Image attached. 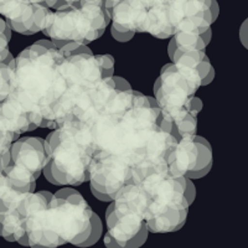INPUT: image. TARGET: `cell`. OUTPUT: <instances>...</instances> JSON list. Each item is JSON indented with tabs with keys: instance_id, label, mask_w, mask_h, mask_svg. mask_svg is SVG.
Wrapping results in <instances>:
<instances>
[{
	"instance_id": "6da1fadb",
	"label": "cell",
	"mask_w": 248,
	"mask_h": 248,
	"mask_svg": "<svg viewBox=\"0 0 248 248\" xmlns=\"http://www.w3.org/2000/svg\"><path fill=\"white\" fill-rule=\"evenodd\" d=\"M160 118L155 98L133 90L118 91L87 124L94 152L119 155L137 167Z\"/></svg>"
},
{
	"instance_id": "7a4b0ae2",
	"label": "cell",
	"mask_w": 248,
	"mask_h": 248,
	"mask_svg": "<svg viewBox=\"0 0 248 248\" xmlns=\"http://www.w3.org/2000/svg\"><path fill=\"white\" fill-rule=\"evenodd\" d=\"M19 206L30 247L78 246L90 236L93 211L78 191L66 199L48 191H34L24 195Z\"/></svg>"
},
{
	"instance_id": "3957f363",
	"label": "cell",
	"mask_w": 248,
	"mask_h": 248,
	"mask_svg": "<svg viewBox=\"0 0 248 248\" xmlns=\"http://www.w3.org/2000/svg\"><path fill=\"white\" fill-rule=\"evenodd\" d=\"M59 48L29 46L15 59L12 94L28 112L37 128H50L52 107L66 90L59 67Z\"/></svg>"
},
{
	"instance_id": "277c9868",
	"label": "cell",
	"mask_w": 248,
	"mask_h": 248,
	"mask_svg": "<svg viewBox=\"0 0 248 248\" xmlns=\"http://www.w3.org/2000/svg\"><path fill=\"white\" fill-rule=\"evenodd\" d=\"M45 150L54 185L77 186L90 180L94 147L87 124L68 121L55 128L46 137Z\"/></svg>"
},
{
	"instance_id": "5b68a950",
	"label": "cell",
	"mask_w": 248,
	"mask_h": 248,
	"mask_svg": "<svg viewBox=\"0 0 248 248\" xmlns=\"http://www.w3.org/2000/svg\"><path fill=\"white\" fill-rule=\"evenodd\" d=\"M138 183L149 195L145 216L149 232L168 233L180 230L190 206L185 196L186 176H175L168 164H161L148 170Z\"/></svg>"
},
{
	"instance_id": "8992f818",
	"label": "cell",
	"mask_w": 248,
	"mask_h": 248,
	"mask_svg": "<svg viewBox=\"0 0 248 248\" xmlns=\"http://www.w3.org/2000/svg\"><path fill=\"white\" fill-rule=\"evenodd\" d=\"M212 0H150L147 32L169 39L176 32L203 34L211 28Z\"/></svg>"
},
{
	"instance_id": "52a82bcc",
	"label": "cell",
	"mask_w": 248,
	"mask_h": 248,
	"mask_svg": "<svg viewBox=\"0 0 248 248\" xmlns=\"http://www.w3.org/2000/svg\"><path fill=\"white\" fill-rule=\"evenodd\" d=\"M110 23V10L103 4L71 5L51 13L44 34L57 48L66 43L87 44L99 39Z\"/></svg>"
},
{
	"instance_id": "ba28073f",
	"label": "cell",
	"mask_w": 248,
	"mask_h": 248,
	"mask_svg": "<svg viewBox=\"0 0 248 248\" xmlns=\"http://www.w3.org/2000/svg\"><path fill=\"white\" fill-rule=\"evenodd\" d=\"M201 82L202 76L198 68L174 62L164 66L154 85L161 118L178 124L191 113L190 101L201 87Z\"/></svg>"
},
{
	"instance_id": "9c48e42d",
	"label": "cell",
	"mask_w": 248,
	"mask_h": 248,
	"mask_svg": "<svg viewBox=\"0 0 248 248\" xmlns=\"http://www.w3.org/2000/svg\"><path fill=\"white\" fill-rule=\"evenodd\" d=\"M149 195L139 183L122 186L106 211L108 233L121 248L132 240L145 222Z\"/></svg>"
},
{
	"instance_id": "30bf717a",
	"label": "cell",
	"mask_w": 248,
	"mask_h": 248,
	"mask_svg": "<svg viewBox=\"0 0 248 248\" xmlns=\"http://www.w3.org/2000/svg\"><path fill=\"white\" fill-rule=\"evenodd\" d=\"M133 164L128 159L105 152H94L90 165L91 186L114 200L122 186L132 183Z\"/></svg>"
},
{
	"instance_id": "8fae6325",
	"label": "cell",
	"mask_w": 248,
	"mask_h": 248,
	"mask_svg": "<svg viewBox=\"0 0 248 248\" xmlns=\"http://www.w3.org/2000/svg\"><path fill=\"white\" fill-rule=\"evenodd\" d=\"M168 168L175 176H185L189 171L211 169V145L205 138L196 134L180 138L168 158Z\"/></svg>"
},
{
	"instance_id": "7c38bea8",
	"label": "cell",
	"mask_w": 248,
	"mask_h": 248,
	"mask_svg": "<svg viewBox=\"0 0 248 248\" xmlns=\"http://www.w3.org/2000/svg\"><path fill=\"white\" fill-rule=\"evenodd\" d=\"M51 13L50 8L30 0H0V14L5 16L12 30L23 35H34L45 30Z\"/></svg>"
},
{
	"instance_id": "4fadbf2b",
	"label": "cell",
	"mask_w": 248,
	"mask_h": 248,
	"mask_svg": "<svg viewBox=\"0 0 248 248\" xmlns=\"http://www.w3.org/2000/svg\"><path fill=\"white\" fill-rule=\"evenodd\" d=\"M47 161L45 139L39 137L16 139L10 148V163L32 175L37 180Z\"/></svg>"
},
{
	"instance_id": "5bb4252c",
	"label": "cell",
	"mask_w": 248,
	"mask_h": 248,
	"mask_svg": "<svg viewBox=\"0 0 248 248\" xmlns=\"http://www.w3.org/2000/svg\"><path fill=\"white\" fill-rule=\"evenodd\" d=\"M150 0H122L110 10L112 26L121 31L147 32Z\"/></svg>"
},
{
	"instance_id": "9a60e30c",
	"label": "cell",
	"mask_w": 248,
	"mask_h": 248,
	"mask_svg": "<svg viewBox=\"0 0 248 248\" xmlns=\"http://www.w3.org/2000/svg\"><path fill=\"white\" fill-rule=\"evenodd\" d=\"M16 139L5 119L0 114V171H3L10 163V148Z\"/></svg>"
},
{
	"instance_id": "2e32d148",
	"label": "cell",
	"mask_w": 248,
	"mask_h": 248,
	"mask_svg": "<svg viewBox=\"0 0 248 248\" xmlns=\"http://www.w3.org/2000/svg\"><path fill=\"white\" fill-rule=\"evenodd\" d=\"M13 72L14 70L10 66L4 62L0 63V102L4 101L12 92Z\"/></svg>"
},
{
	"instance_id": "e0dca14e",
	"label": "cell",
	"mask_w": 248,
	"mask_h": 248,
	"mask_svg": "<svg viewBox=\"0 0 248 248\" xmlns=\"http://www.w3.org/2000/svg\"><path fill=\"white\" fill-rule=\"evenodd\" d=\"M91 233L88 236L87 240L85 242L79 243L78 247H90L93 246L94 243L98 242V240L102 236V230H103V226H102V221L99 218L98 215L96 212H92V217H91Z\"/></svg>"
},
{
	"instance_id": "ac0fdd59",
	"label": "cell",
	"mask_w": 248,
	"mask_h": 248,
	"mask_svg": "<svg viewBox=\"0 0 248 248\" xmlns=\"http://www.w3.org/2000/svg\"><path fill=\"white\" fill-rule=\"evenodd\" d=\"M103 77L114 76V59L112 55H96Z\"/></svg>"
},
{
	"instance_id": "d6986e66",
	"label": "cell",
	"mask_w": 248,
	"mask_h": 248,
	"mask_svg": "<svg viewBox=\"0 0 248 248\" xmlns=\"http://www.w3.org/2000/svg\"><path fill=\"white\" fill-rule=\"evenodd\" d=\"M148 233H149V230H148L147 223L144 222L143 226L140 227V230H139L138 233L133 237L132 240H129L128 242L124 243L123 248H138V247H140V246H143L144 243L147 242Z\"/></svg>"
},
{
	"instance_id": "ffe728a7",
	"label": "cell",
	"mask_w": 248,
	"mask_h": 248,
	"mask_svg": "<svg viewBox=\"0 0 248 248\" xmlns=\"http://www.w3.org/2000/svg\"><path fill=\"white\" fill-rule=\"evenodd\" d=\"M83 4H103V0H57L54 5L55 10L71 5H83ZM105 5V4H103Z\"/></svg>"
},
{
	"instance_id": "44dd1931",
	"label": "cell",
	"mask_w": 248,
	"mask_h": 248,
	"mask_svg": "<svg viewBox=\"0 0 248 248\" xmlns=\"http://www.w3.org/2000/svg\"><path fill=\"white\" fill-rule=\"evenodd\" d=\"M110 34H112L113 39L119 41V43H128L133 39L136 32H133V31H121L114 28V26H112L110 28Z\"/></svg>"
},
{
	"instance_id": "7402d4cb",
	"label": "cell",
	"mask_w": 248,
	"mask_h": 248,
	"mask_svg": "<svg viewBox=\"0 0 248 248\" xmlns=\"http://www.w3.org/2000/svg\"><path fill=\"white\" fill-rule=\"evenodd\" d=\"M9 54H10V51H9V39L6 36L5 31L0 30V63L5 61Z\"/></svg>"
},
{
	"instance_id": "603a6c76",
	"label": "cell",
	"mask_w": 248,
	"mask_h": 248,
	"mask_svg": "<svg viewBox=\"0 0 248 248\" xmlns=\"http://www.w3.org/2000/svg\"><path fill=\"white\" fill-rule=\"evenodd\" d=\"M185 196L187 202H189V205H191V203L195 201V198H196V187H195L194 183H192L190 178H186Z\"/></svg>"
},
{
	"instance_id": "cb8c5ba5",
	"label": "cell",
	"mask_w": 248,
	"mask_h": 248,
	"mask_svg": "<svg viewBox=\"0 0 248 248\" xmlns=\"http://www.w3.org/2000/svg\"><path fill=\"white\" fill-rule=\"evenodd\" d=\"M240 40L242 45L248 50V17L245 20L240 29Z\"/></svg>"
},
{
	"instance_id": "d4e9b609",
	"label": "cell",
	"mask_w": 248,
	"mask_h": 248,
	"mask_svg": "<svg viewBox=\"0 0 248 248\" xmlns=\"http://www.w3.org/2000/svg\"><path fill=\"white\" fill-rule=\"evenodd\" d=\"M113 81H114V83H116V88L118 91L132 90V87H130V85H129V82H128L125 78H123V77L113 76Z\"/></svg>"
},
{
	"instance_id": "484cf974",
	"label": "cell",
	"mask_w": 248,
	"mask_h": 248,
	"mask_svg": "<svg viewBox=\"0 0 248 248\" xmlns=\"http://www.w3.org/2000/svg\"><path fill=\"white\" fill-rule=\"evenodd\" d=\"M77 190L74 189V187H71V186H65V187H62V189H60L59 191L55 192V196L56 198H61V199H66L68 198L70 195L72 194H76Z\"/></svg>"
},
{
	"instance_id": "4316f807",
	"label": "cell",
	"mask_w": 248,
	"mask_h": 248,
	"mask_svg": "<svg viewBox=\"0 0 248 248\" xmlns=\"http://www.w3.org/2000/svg\"><path fill=\"white\" fill-rule=\"evenodd\" d=\"M91 192H92V195L94 196L96 199H98L99 201H106V202H112L113 199L110 195L108 194H103V192L98 191L97 189H94L93 186H91Z\"/></svg>"
},
{
	"instance_id": "83f0119b",
	"label": "cell",
	"mask_w": 248,
	"mask_h": 248,
	"mask_svg": "<svg viewBox=\"0 0 248 248\" xmlns=\"http://www.w3.org/2000/svg\"><path fill=\"white\" fill-rule=\"evenodd\" d=\"M105 245L106 247L108 248H121V246L118 245V242H117V241L114 240L109 233H108V232L105 236Z\"/></svg>"
},
{
	"instance_id": "f1b7e54d",
	"label": "cell",
	"mask_w": 248,
	"mask_h": 248,
	"mask_svg": "<svg viewBox=\"0 0 248 248\" xmlns=\"http://www.w3.org/2000/svg\"><path fill=\"white\" fill-rule=\"evenodd\" d=\"M30 1L34 4H43L47 8H54L55 4L57 3V0H30Z\"/></svg>"
},
{
	"instance_id": "f546056e",
	"label": "cell",
	"mask_w": 248,
	"mask_h": 248,
	"mask_svg": "<svg viewBox=\"0 0 248 248\" xmlns=\"http://www.w3.org/2000/svg\"><path fill=\"white\" fill-rule=\"evenodd\" d=\"M211 12L212 19H214V21H216L217 16H218V13H220V8H218V4H217L216 0H212L211 1Z\"/></svg>"
},
{
	"instance_id": "4dcf8cb0",
	"label": "cell",
	"mask_w": 248,
	"mask_h": 248,
	"mask_svg": "<svg viewBox=\"0 0 248 248\" xmlns=\"http://www.w3.org/2000/svg\"><path fill=\"white\" fill-rule=\"evenodd\" d=\"M214 78H215V68L212 67L211 71H210V72H209V75H207V76L205 77V79H203V81L201 82V86L210 85V83H211V82L214 81Z\"/></svg>"
},
{
	"instance_id": "1f68e13d",
	"label": "cell",
	"mask_w": 248,
	"mask_h": 248,
	"mask_svg": "<svg viewBox=\"0 0 248 248\" xmlns=\"http://www.w3.org/2000/svg\"><path fill=\"white\" fill-rule=\"evenodd\" d=\"M35 44H37V45H43V46H45V47H48V48H57L56 46H55V44L51 41V39L50 40L41 39V40H39V41H36Z\"/></svg>"
},
{
	"instance_id": "d6a6232c",
	"label": "cell",
	"mask_w": 248,
	"mask_h": 248,
	"mask_svg": "<svg viewBox=\"0 0 248 248\" xmlns=\"http://www.w3.org/2000/svg\"><path fill=\"white\" fill-rule=\"evenodd\" d=\"M119 1H122V0H103V4H105L106 8L112 9L113 6L117 5V4H118Z\"/></svg>"
}]
</instances>
